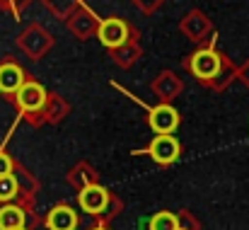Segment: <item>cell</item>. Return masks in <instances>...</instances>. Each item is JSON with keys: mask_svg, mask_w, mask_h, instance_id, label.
<instances>
[{"mask_svg": "<svg viewBox=\"0 0 249 230\" xmlns=\"http://www.w3.org/2000/svg\"><path fill=\"white\" fill-rule=\"evenodd\" d=\"M17 104L24 112H36L46 104V90L39 82H24L17 90Z\"/></svg>", "mask_w": 249, "mask_h": 230, "instance_id": "6da1fadb", "label": "cell"}, {"mask_svg": "<svg viewBox=\"0 0 249 230\" xmlns=\"http://www.w3.org/2000/svg\"><path fill=\"white\" fill-rule=\"evenodd\" d=\"M179 126V114L174 107L169 104H160L150 112V129L155 134H172Z\"/></svg>", "mask_w": 249, "mask_h": 230, "instance_id": "7a4b0ae2", "label": "cell"}, {"mask_svg": "<svg viewBox=\"0 0 249 230\" xmlns=\"http://www.w3.org/2000/svg\"><path fill=\"white\" fill-rule=\"evenodd\" d=\"M148 153L153 155V160H158V162L167 165V162L177 160V155H179V143H177V138L169 136V134H158L155 141L150 143Z\"/></svg>", "mask_w": 249, "mask_h": 230, "instance_id": "3957f363", "label": "cell"}, {"mask_svg": "<svg viewBox=\"0 0 249 230\" xmlns=\"http://www.w3.org/2000/svg\"><path fill=\"white\" fill-rule=\"evenodd\" d=\"M128 39V27L126 22L111 17V19H104L99 24V41L104 46H121L124 41Z\"/></svg>", "mask_w": 249, "mask_h": 230, "instance_id": "277c9868", "label": "cell"}, {"mask_svg": "<svg viewBox=\"0 0 249 230\" xmlns=\"http://www.w3.org/2000/svg\"><path fill=\"white\" fill-rule=\"evenodd\" d=\"M107 204H109V194L99 184H87L80 192V206L87 213H102L107 209Z\"/></svg>", "mask_w": 249, "mask_h": 230, "instance_id": "5b68a950", "label": "cell"}, {"mask_svg": "<svg viewBox=\"0 0 249 230\" xmlns=\"http://www.w3.org/2000/svg\"><path fill=\"white\" fill-rule=\"evenodd\" d=\"M191 71L198 77H213L220 71V56L215 51H198L194 58H191Z\"/></svg>", "mask_w": 249, "mask_h": 230, "instance_id": "8992f818", "label": "cell"}, {"mask_svg": "<svg viewBox=\"0 0 249 230\" xmlns=\"http://www.w3.org/2000/svg\"><path fill=\"white\" fill-rule=\"evenodd\" d=\"M24 85L22 68L15 63H2L0 66V92H17Z\"/></svg>", "mask_w": 249, "mask_h": 230, "instance_id": "52a82bcc", "label": "cell"}, {"mask_svg": "<svg viewBox=\"0 0 249 230\" xmlns=\"http://www.w3.org/2000/svg\"><path fill=\"white\" fill-rule=\"evenodd\" d=\"M75 226H78V216L68 206H56L49 213V228L51 230H75Z\"/></svg>", "mask_w": 249, "mask_h": 230, "instance_id": "ba28073f", "label": "cell"}, {"mask_svg": "<svg viewBox=\"0 0 249 230\" xmlns=\"http://www.w3.org/2000/svg\"><path fill=\"white\" fill-rule=\"evenodd\" d=\"M24 228V211L17 206H5L0 209V230Z\"/></svg>", "mask_w": 249, "mask_h": 230, "instance_id": "9c48e42d", "label": "cell"}, {"mask_svg": "<svg viewBox=\"0 0 249 230\" xmlns=\"http://www.w3.org/2000/svg\"><path fill=\"white\" fill-rule=\"evenodd\" d=\"M150 230H179V221H177L174 213L162 211V213H158V216L150 221Z\"/></svg>", "mask_w": 249, "mask_h": 230, "instance_id": "30bf717a", "label": "cell"}, {"mask_svg": "<svg viewBox=\"0 0 249 230\" xmlns=\"http://www.w3.org/2000/svg\"><path fill=\"white\" fill-rule=\"evenodd\" d=\"M17 194V179L12 174L0 177V201H10Z\"/></svg>", "mask_w": 249, "mask_h": 230, "instance_id": "8fae6325", "label": "cell"}, {"mask_svg": "<svg viewBox=\"0 0 249 230\" xmlns=\"http://www.w3.org/2000/svg\"><path fill=\"white\" fill-rule=\"evenodd\" d=\"M5 174H12V160H10V155L0 153V177H5Z\"/></svg>", "mask_w": 249, "mask_h": 230, "instance_id": "7c38bea8", "label": "cell"}, {"mask_svg": "<svg viewBox=\"0 0 249 230\" xmlns=\"http://www.w3.org/2000/svg\"><path fill=\"white\" fill-rule=\"evenodd\" d=\"M12 230H24V228H12Z\"/></svg>", "mask_w": 249, "mask_h": 230, "instance_id": "4fadbf2b", "label": "cell"}, {"mask_svg": "<svg viewBox=\"0 0 249 230\" xmlns=\"http://www.w3.org/2000/svg\"><path fill=\"white\" fill-rule=\"evenodd\" d=\"M94 230H104V228H94Z\"/></svg>", "mask_w": 249, "mask_h": 230, "instance_id": "5bb4252c", "label": "cell"}]
</instances>
